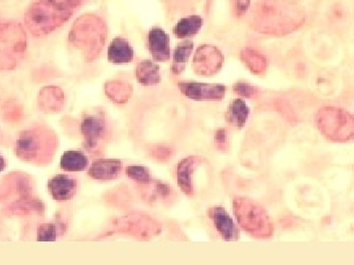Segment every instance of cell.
Segmentation results:
<instances>
[{
	"label": "cell",
	"instance_id": "cell-1",
	"mask_svg": "<svg viewBox=\"0 0 354 265\" xmlns=\"http://www.w3.org/2000/svg\"><path fill=\"white\" fill-rule=\"evenodd\" d=\"M72 14L73 9L57 6L48 0H39L28 9L25 22L32 34L44 36L64 24Z\"/></svg>",
	"mask_w": 354,
	"mask_h": 265
},
{
	"label": "cell",
	"instance_id": "cell-2",
	"mask_svg": "<svg viewBox=\"0 0 354 265\" xmlns=\"http://www.w3.org/2000/svg\"><path fill=\"white\" fill-rule=\"evenodd\" d=\"M234 210L237 221L247 233L258 238L272 236L271 220L259 204L246 197H237L234 202Z\"/></svg>",
	"mask_w": 354,
	"mask_h": 265
},
{
	"label": "cell",
	"instance_id": "cell-3",
	"mask_svg": "<svg viewBox=\"0 0 354 265\" xmlns=\"http://www.w3.org/2000/svg\"><path fill=\"white\" fill-rule=\"evenodd\" d=\"M329 113L330 117L325 112V116L320 118L321 123H319V128L324 135L335 141L351 138L353 136V119L348 117V113L339 110H330Z\"/></svg>",
	"mask_w": 354,
	"mask_h": 265
},
{
	"label": "cell",
	"instance_id": "cell-4",
	"mask_svg": "<svg viewBox=\"0 0 354 265\" xmlns=\"http://www.w3.org/2000/svg\"><path fill=\"white\" fill-rule=\"evenodd\" d=\"M178 88L188 99L197 101H218L225 97V86L220 84H203L183 82L178 84Z\"/></svg>",
	"mask_w": 354,
	"mask_h": 265
},
{
	"label": "cell",
	"instance_id": "cell-5",
	"mask_svg": "<svg viewBox=\"0 0 354 265\" xmlns=\"http://www.w3.org/2000/svg\"><path fill=\"white\" fill-rule=\"evenodd\" d=\"M223 57L215 46H202L196 51L193 67L200 75H214L218 73L223 65Z\"/></svg>",
	"mask_w": 354,
	"mask_h": 265
},
{
	"label": "cell",
	"instance_id": "cell-6",
	"mask_svg": "<svg viewBox=\"0 0 354 265\" xmlns=\"http://www.w3.org/2000/svg\"><path fill=\"white\" fill-rule=\"evenodd\" d=\"M209 218L213 221L216 229L221 238L227 242H234L239 239V230L227 211L221 206H214L208 210Z\"/></svg>",
	"mask_w": 354,
	"mask_h": 265
},
{
	"label": "cell",
	"instance_id": "cell-7",
	"mask_svg": "<svg viewBox=\"0 0 354 265\" xmlns=\"http://www.w3.org/2000/svg\"><path fill=\"white\" fill-rule=\"evenodd\" d=\"M48 189L55 201H68L75 196L77 181L68 175H57L48 181Z\"/></svg>",
	"mask_w": 354,
	"mask_h": 265
},
{
	"label": "cell",
	"instance_id": "cell-8",
	"mask_svg": "<svg viewBox=\"0 0 354 265\" xmlns=\"http://www.w3.org/2000/svg\"><path fill=\"white\" fill-rule=\"evenodd\" d=\"M149 48L153 59L158 62H165L171 58L169 37L160 28H153L148 36Z\"/></svg>",
	"mask_w": 354,
	"mask_h": 265
},
{
	"label": "cell",
	"instance_id": "cell-9",
	"mask_svg": "<svg viewBox=\"0 0 354 265\" xmlns=\"http://www.w3.org/2000/svg\"><path fill=\"white\" fill-rule=\"evenodd\" d=\"M122 164L118 159H100L95 161L88 175L95 180L109 181L120 175Z\"/></svg>",
	"mask_w": 354,
	"mask_h": 265
},
{
	"label": "cell",
	"instance_id": "cell-10",
	"mask_svg": "<svg viewBox=\"0 0 354 265\" xmlns=\"http://www.w3.org/2000/svg\"><path fill=\"white\" fill-rule=\"evenodd\" d=\"M198 162H199V158L186 157L181 160L177 166V182L187 196L193 195L192 175Z\"/></svg>",
	"mask_w": 354,
	"mask_h": 265
},
{
	"label": "cell",
	"instance_id": "cell-11",
	"mask_svg": "<svg viewBox=\"0 0 354 265\" xmlns=\"http://www.w3.org/2000/svg\"><path fill=\"white\" fill-rule=\"evenodd\" d=\"M108 57L111 63L127 64L132 61L134 51L127 39L116 38L109 44Z\"/></svg>",
	"mask_w": 354,
	"mask_h": 265
},
{
	"label": "cell",
	"instance_id": "cell-12",
	"mask_svg": "<svg viewBox=\"0 0 354 265\" xmlns=\"http://www.w3.org/2000/svg\"><path fill=\"white\" fill-rule=\"evenodd\" d=\"M249 113L250 110L245 102L242 99H235L228 106L227 116L228 123L232 126L241 129L245 126Z\"/></svg>",
	"mask_w": 354,
	"mask_h": 265
},
{
	"label": "cell",
	"instance_id": "cell-13",
	"mask_svg": "<svg viewBox=\"0 0 354 265\" xmlns=\"http://www.w3.org/2000/svg\"><path fill=\"white\" fill-rule=\"evenodd\" d=\"M88 165V157L78 150L65 152L60 159V167L64 171L79 172L85 170Z\"/></svg>",
	"mask_w": 354,
	"mask_h": 265
},
{
	"label": "cell",
	"instance_id": "cell-14",
	"mask_svg": "<svg viewBox=\"0 0 354 265\" xmlns=\"http://www.w3.org/2000/svg\"><path fill=\"white\" fill-rule=\"evenodd\" d=\"M203 26V19L200 16L192 15L183 18L174 27V34L177 38L187 39L199 32Z\"/></svg>",
	"mask_w": 354,
	"mask_h": 265
},
{
	"label": "cell",
	"instance_id": "cell-15",
	"mask_svg": "<svg viewBox=\"0 0 354 265\" xmlns=\"http://www.w3.org/2000/svg\"><path fill=\"white\" fill-rule=\"evenodd\" d=\"M138 82L142 85L152 86L160 83V68L157 64L153 62L143 61L137 67L136 72Z\"/></svg>",
	"mask_w": 354,
	"mask_h": 265
},
{
	"label": "cell",
	"instance_id": "cell-16",
	"mask_svg": "<svg viewBox=\"0 0 354 265\" xmlns=\"http://www.w3.org/2000/svg\"><path fill=\"white\" fill-rule=\"evenodd\" d=\"M194 44L191 41H185L179 43L174 50V64H172V72L174 74L183 73L189 59Z\"/></svg>",
	"mask_w": 354,
	"mask_h": 265
},
{
	"label": "cell",
	"instance_id": "cell-17",
	"mask_svg": "<svg viewBox=\"0 0 354 265\" xmlns=\"http://www.w3.org/2000/svg\"><path fill=\"white\" fill-rule=\"evenodd\" d=\"M82 130L86 137V143H94L101 137L104 131V125L100 119L95 117H88L84 120Z\"/></svg>",
	"mask_w": 354,
	"mask_h": 265
},
{
	"label": "cell",
	"instance_id": "cell-18",
	"mask_svg": "<svg viewBox=\"0 0 354 265\" xmlns=\"http://www.w3.org/2000/svg\"><path fill=\"white\" fill-rule=\"evenodd\" d=\"M37 139L31 134H24L17 143V152L21 157H32L37 152Z\"/></svg>",
	"mask_w": 354,
	"mask_h": 265
},
{
	"label": "cell",
	"instance_id": "cell-19",
	"mask_svg": "<svg viewBox=\"0 0 354 265\" xmlns=\"http://www.w3.org/2000/svg\"><path fill=\"white\" fill-rule=\"evenodd\" d=\"M127 175L140 183H149L151 181L150 170L141 165H131L127 167Z\"/></svg>",
	"mask_w": 354,
	"mask_h": 265
},
{
	"label": "cell",
	"instance_id": "cell-20",
	"mask_svg": "<svg viewBox=\"0 0 354 265\" xmlns=\"http://www.w3.org/2000/svg\"><path fill=\"white\" fill-rule=\"evenodd\" d=\"M57 239V229L55 225L46 224L39 229L38 240L39 241H55Z\"/></svg>",
	"mask_w": 354,
	"mask_h": 265
},
{
	"label": "cell",
	"instance_id": "cell-21",
	"mask_svg": "<svg viewBox=\"0 0 354 265\" xmlns=\"http://www.w3.org/2000/svg\"><path fill=\"white\" fill-rule=\"evenodd\" d=\"M234 90L239 95L246 97H252L257 95V90L253 86L248 85V84L239 83L235 85Z\"/></svg>",
	"mask_w": 354,
	"mask_h": 265
},
{
	"label": "cell",
	"instance_id": "cell-22",
	"mask_svg": "<svg viewBox=\"0 0 354 265\" xmlns=\"http://www.w3.org/2000/svg\"><path fill=\"white\" fill-rule=\"evenodd\" d=\"M216 145L220 150H225L227 146V132L225 129L218 130L216 132Z\"/></svg>",
	"mask_w": 354,
	"mask_h": 265
},
{
	"label": "cell",
	"instance_id": "cell-23",
	"mask_svg": "<svg viewBox=\"0 0 354 265\" xmlns=\"http://www.w3.org/2000/svg\"><path fill=\"white\" fill-rule=\"evenodd\" d=\"M48 1L53 2V3L57 4L66 8L74 9L78 6L83 0H48Z\"/></svg>",
	"mask_w": 354,
	"mask_h": 265
},
{
	"label": "cell",
	"instance_id": "cell-24",
	"mask_svg": "<svg viewBox=\"0 0 354 265\" xmlns=\"http://www.w3.org/2000/svg\"><path fill=\"white\" fill-rule=\"evenodd\" d=\"M6 159H4V157H2L1 155H0V172H2L6 169Z\"/></svg>",
	"mask_w": 354,
	"mask_h": 265
}]
</instances>
